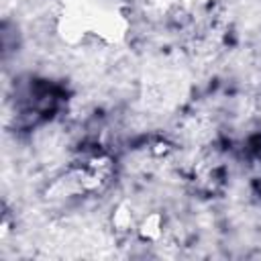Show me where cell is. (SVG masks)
Returning <instances> with one entry per match:
<instances>
[{
  "label": "cell",
  "instance_id": "1",
  "mask_svg": "<svg viewBox=\"0 0 261 261\" xmlns=\"http://www.w3.org/2000/svg\"><path fill=\"white\" fill-rule=\"evenodd\" d=\"M61 20V31L69 41L116 39L124 27V16L114 0H69Z\"/></svg>",
  "mask_w": 261,
  "mask_h": 261
}]
</instances>
